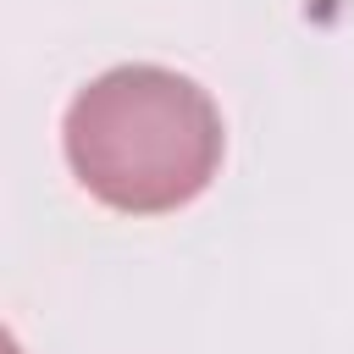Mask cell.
I'll return each mask as SVG.
<instances>
[{"mask_svg": "<svg viewBox=\"0 0 354 354\" xmlns=\"http://www.w3.org/2000/svg\"><path fill=\"white\" fill-rule=\"evenodd\" d=\"M72 177L122 216H166L210 188L227 127L216 100L155 61H127L88 77L61 122Z\"/></svg>", "mask_w": 354, "mask_h": 354, "instance_id": "obj_1", "label": "cell"}]
</instances>
